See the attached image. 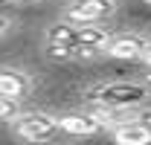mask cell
I'll return each mask as SVG.
<instances>
[{"label": "cell", "instance_id": "8fae6325", "mask_svg": "<svg viewBox=\"0 0 151 145\" xmlns=\"http://www.w3.org/2000/svg\"><path fill=\"white\" fill-rule=\"evenodd\" d=\"M139 61H145L151 67V41H145V47H142V52H139Z\"/></svg>", "mask_w": 151, "mask_h": 145}, {"label": "cell", "instance_id": "7a4b0ae2", "mask_svg": "<svg viewBox=\"0 0 151 145\" xmlns=\"http://www.w3.org/2000/svg\"><path fill=\"white\" fill-rule=\"evenodd\" d=\"M12 134L20 136L23 142L32 145H50L58 139V122L50 113H18L12 116Z\"/></svg>", "mask_w": 151, "mask_h": 145}, {"label": "cell", "instance_id": "ba28073f", "mask_svg": "<svg viewBox=\"0 0 151 145\" xmlns=\"http://www.w3.org/2000/svg\"><path fill=\"white\" fill-rule=\"evenodd\" d=\"M76 23H67V20H61V23H52L50 29H47V44H55V47H67L70 52H73L76 47ZM76 58V52H73Z\"/></svg>", "mask_w": 151, "mask_h": 145}, {"label": "cell", "instance_id": "30bf717a", "mask_svg": "<svg viewBox=\"0 0 151 145\" xmlns=\"http://www.w3.org/2000/svg\"><path fill=\"white\" fill-rule=\"evenodd\" d=\"M131 119L137 122V125H142V128H148V131H151V108H148V110H139V113H134Z\"/></svg>", "mask_w": 151, "mask_h": 145}, {"label": "cell", "instance_id": "7c38bea8", "mask_svg": "<svg viewBox=\"0 0 151 145\" xmlns=\"http://www.w3.org/2000/svg\"><path fill=\"white\" fill-rule=\"evenodd\" d=\"M0 3H15V6H23V3H38V0H0Z\"/></svg>", "mask_w": 151, "mask_h": 145}, {"label": "cell", "instance_id": "8992f818", "mask_svg": "<svg viewBox=\"0 0 151 145\" xmlns=\"http://www.w3.org/2000/svg\"><path fill=\"white\" fill-rule=\"evenodd\" d=\"M111 136L116 145H151V131L142 125H137L131 116L125 119V122H119V125L111 128Z\"/></svg>", "mask_w": 151, "mask_h": 145}, {"label": "cell", "instance_id": "3957f363", "mask_svg": "<svg viewBox=\"0 0 151 145\" xmlns=\"http://www.w3.org/2000/svg\"><path fill=\"white\" fill-rule=\"evenodd\" d=\"M113 12H116V0H70L64 18L76 26H93L111 18Z\"/></svg>", "mask_w": 151, "mask_h": 145}, {"label": "cell", "instance_id": "5b68a950", "mask_svg": "<svg viewBox=\"0 0 151 145\" xmlns=\"http://www.w3.org/2000/svg\"><path fill=\"white\" fill-rule=\"evenodd\" d=\"M29 93H32V81H29V75L23 70H12V67L0 70V96L3 99L23 102Z\"/></svg>", "mask_w": 151, "mask_h": 145}, {"label": "cell", "instance_id": "52a82bcc", "mask_svg": "<svg viewBox=\"0 0 151 145\" xmlns=\"http://www.w3.org/2000/svg\"><path fill=\"white\" fill-rule=\"evenodd\" d=\"M142 47H145V41L139 35H113L102 47V52L111 55V58H139Z\"/></svg>", "mask_w": 151, "mask_h": 145}, {"label": "cell", "instance_id": "5bb4252c", "mask_svg": "<svg viewBox=\"0 0 151 145\" xmlns=\"http://www.w3.org/2000/svg\"><path fill=\"white\" fill-rule=\"evenodd\" d=\"M142 3H151V0H142Z\"/></svg>", "mask_w": 151, "mask_h": 145}, {"label": "cell", "instance_id": "277c9868", "mask_svg": "<svg viewBox=\"0 0 151 145\" xmlns=\"http://www.w3.org/2000/svg\"><path fill=\"white\" fill-rule=\"evenodd\" d=\"M55 122L58 131L70 136H96L99 131H105L93 113H64V116H55Z\"/></svg>", "mask_w": 151, "mask_h": 145}, {"label": "cell", "instance_id": "6da1fadb", "mask_svg": "<svg viewBox=\"0 0 151 145\" xmlns=\"http://www.w3.org/2000/svg\"><path fill=\"white\" fill-rule=\"evenodd\" d=\"M148 84L139 81H111V84H99L87 93V99L102 110H131L142 105L148 99Z\"/></svg>", "mask_w": 151, "mask_h": 145}, {"label": "cell", "instance_id": "9c48e42d", "mask_svg": "<svg viewBox=\"0 0 151 145\" xmlns=\"http://www.w3.org/2000/svg\"><path fill=\"white\" fill-rule=\"evenodd\" d=\"M12 116H18V102L0 96V119H12Z\"/></svg>", "mask_w": 151, "mask_h": 145}, {"label": "cell", "instance_id": "4fadbf2b", "mask_svg": "<svg viewBox=\"0 0 151 145\" xmlns=\"http://www.w3.org/2000/svg\"><path fill=\"white\" fill-rule=\"evenodd\" d=\"M6 29H9V20H6V18H3V15H0V35H3Z\"/></svg>", "mask_w": 151, "mask_h": 145}]
</instances>
